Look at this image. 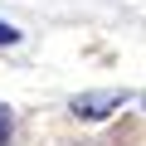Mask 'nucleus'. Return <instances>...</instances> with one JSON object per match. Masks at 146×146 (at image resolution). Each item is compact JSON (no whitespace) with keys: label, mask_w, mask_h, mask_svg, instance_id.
I'll return each instance as SVG.
<instances>
[{"label":"nucleus","mask_w":146,"mask_h":146,"mask_svg":"<svg viewBox=\"0 0 146 146\" xmlns=\"http://www.w3.org/2000/svg\"><path fill=\"white\" fill-rule=\"evenodd\" d=\"M15 39H20V29H15V25H5V20H0V44H15Z\"/></svg>","instance_id":"7ed1b4c3"},{"label":"nucleus","mask_w":146,"mask_h":146,"mask_svg":"<svg viewBox=\"0 0 146 146\" xmlns=\"http://www.w3.org/2000/svg\"><path fill=\"white\" fill-rule=\"evenodd\" d=\"M122 102H127L122 88H107V93H78V98L68 102V112H73V117H83V122H102V117H112Z\"/></svg>","instance_id":"f257e3e1"},{"label":"nucleus","mask_w":146,"mask_h":146,"mask_svg":"<svg viewBox=\"0 0 146 146\" xmlns=\"http://www.w3.org/2000/svg\"><path fill=\"white\" fill-rule=\"evenodd\" d=\"M0 146H10V107L0 102Z\"/></svg>","instance_id":"f03ea898"}]
</instances>
